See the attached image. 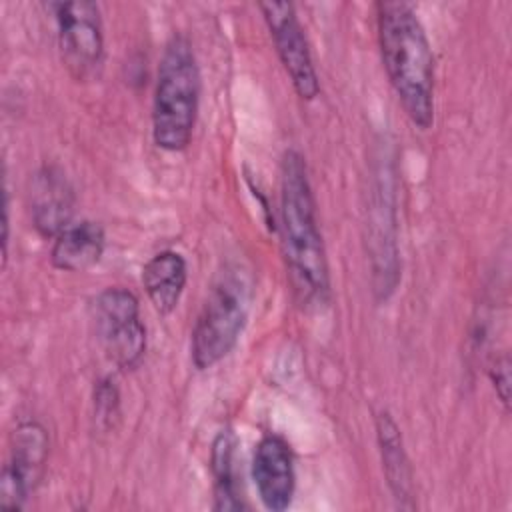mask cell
<instances>
[{
	"instance_id": "obj_2",
	"label": "cell",
	"mask_w": 512,
	"mask_h": 512,
	"mask_svg": "<svg viewBox=\"0 0 512 512\" xmlns=\"http://www.w3.org/2000/svg\"><path fill=\"white\" fill-rule=\"evenodd\" d=\"M378 44L388 80L410 122L434 124V54L426 30L408 2H378Z\"/></svg>"
},
{
	"instance_id": "obj_8",
	"label": "cell",
	"mask_w": 512,
	"mask_h": 512,
	"mask_svg": "<svg viewBox=\"0 0 512 512\" xmlns=\"http://www.w3.org/2000/svg\"><path fill=\"white\" fill-rule=\"evenodd\" d=\"M264 22L270 30L278 58L302 100H314L320 92L318 72L310 54L304 28L292 2H260Z\"/></svg>"
},
{
	"instance_id": "obj_9",
	"label": "cell",
	"mask_w": 512,
	"mask_h": 512,
	"mask_svg": "<svg viewBox=\"0 0 512 512\" xmlns=\"http://www.w3.org/2000/svg\"><path fill=\"white\" fill-rule=\"evenodd\" d=\"M252 480L266 510L284 512L290 508L296 490L294 454L278 434L260 438L252 458Z\"/></svg>"
},
{
	"instance_id": "obj_4",
	"label": "cell",
	"mask_w": 512,
	"mask_h": 512,
	"mask_svg": "<svg viewBox=\"0 0 512 512\" xmlns=\"http://www.w3.org/2000/svg\"><path fill=\"white\" fill-rule=\"evenodd\" d=\"M252 280L240 264H228L210 286L196 316L190 356L198 370H208L238 344L250 310Z\"/></svg>"
},
{
	"instance_id": "obj_1",
	"label": "cell",
	"mask_w": 512,
	"mask_h": 512,
	"mask_svg": "<svg viewBox=\"0 0 512 512\" xmlns=\"http://www.w3.org/2000/svg\"><path fill=\"white\" fill-rule=\"evenodd\" d=\"M280 244L294 298L302 306H322L330 294V274L316 218V200L304 156L288 150L280 170Z\"/></svg>"
},
{
	"instance_id": "obj_12",
	"label": "cell",
	"mask_w": 512,
	"mask_h": 512,
	"mask_svg": "<svg viewBox=\"0 0 512 512\" xmlns=\"http://www.w3.org/2000/svg\"><path fill=\"white\" fill-rule=\"evenodd\" d=\"M188 266L180 252L162 250L154 254L142 268V286L154 310L162 316L170 314L184 292Z\"/></svg>"
},
{
	"instance_id": "obj_10",
	"label": "cell",
	"mask_w": 512,
	"mask_h": 512,
	"mask_svg": "<svg viewBox=\"0 0 512 512\" xmlns=\"http://www.w3.org/2000/svg\"><path fill=\"white\" fill-rule=\"evenodd\" d=\"M28 206L34 228L44 238H56L72 224L76 208V192L66 172L54 164H46L30 180Z\"/></svg>"
},
{
	"instance_id": "obj_14",
	"label": "cell",
	"mask_w": 512,
	"mask_h": 512,
	"mask_svg": "<svg viewBox=\"0 0 512 512\" xmlns=\"http://www.w3.org/2000/svg\"><path fill=\"white\" fill-rule=\"evenodd\" d=\"M236 448H238V438L230 428L220 430L212 442V450H210V470L214 478L212 508L218 512L242 508L238 476H236Z\"/></svg>"
},
{
	"instance_id": "obj_3",
	"label": "cell",
	"mask_w": 512,
	"mask_h": 512,
	"mask_svg": "<svg viewBox=\"0 0 512 512\" xmlns=\"http://www.w3.org/2000/svg\"><path fill=\"white\" fill-rule=\"evenodd\" d=\"M200 94L202 78L192 44L174 34L164 46L152 100V140L158 148L180 152L190 144Z\"/></svg>"
},
{
	"instance_id": "obj_13",
	"label": "cell",
	"mask_w": 512,
	"mask_h": 512,
	"mask_svg": "<svg viewBox=\"0 0 512 512\" xmlns=\"http://www.w3.org/2000/svg\"><path fill=\"white\" fill-rule=\"evenodd\" d=\"M376 438L388 488L400 508L412 510V468L404 450L400 428L388 412H380L376 416Z\"/></svg>"
},
{
	"instance_id": "obj_5",
	"label": "cell",
	"mask_w": 512,
	"mask_h": 512,
	"mask_svg": "<svg viewBox=\"0 0 512 512\" xmlns=\"http://www.w3.org/2000/svg\"><path fill=\"white\" fill-rule=\"evenodd\" d=\"M58 50L64 68L76 82H90L104 66V28L100 6L90 0L50 2Z\"/></svg>"
},
{
	"instance_id": "obj_16",
	"label": "cell",
	"mask_w": 512,
	"mask_h": 512,
	"mask_svg": "<svg viewBox=\"0 0 512 512\" xmlns=\"http://www.w3.org/2000/svg\"><path fill=\"white\" fill-rule=\"evenodd\" d=\"M488 374H490V380L494 384V390H496L500 402L508 410V404H510V358L506 354L496 358L492 362Z\"/></svg>"
},
{
	"instance_id": "obj_6",
	"label": "cell",
	"mask_w": 512,
	"mask_h": 512,
	"mask_svg": "<svg viewBox=\"0 0 512 512\" xmlns=\"http://www.w3.org/2000/svg\"><path fill=\"white\" fill-rule=\"evenodd\" d=\"M92 320L106 356L122 370H134L146 352V328L134 292L122 286L102 290L92 302Z\"/></svg>"
},
{
	"instance_id": "obj_11",
	"label": "cell",
	"mask_w": 512,
	"mask_h": 512,
	"mask_svg": "<svg viewBox=\"0 0 512 512\" xmlns=\"http://www.w3.org/2000/svg\"><path fill=\"white\" fill-rule=\"evenodd\" d=\"M106 248V234L98 222L82 220L62 230L52 244V266L62 272H84L96 266Z\"/></svg>"
},
{
	"instance_id": "obj_15",
	"label": "cell",
	"mask_w": 512,
	"mask_h": 512,
	"mask_svg": "<svg viewBox=\"0 0 512 512\" xmlns=\"http://www.w3.org/2000/svg\"><path fill=\"white\" fill-rule=\"evenodd\" d=\"M120 414V392L112 378H102L94 388V418L100 428L108 430Z\"/></svg>"
},
{
	"instance_id": "obj_7",
	"label": "cell",
	"mask_w": 512,
	"mask_h": 512,
	"mask_svg": "<svg viewBox=\"0 0 512 512\" xmlns=\"http://www.w3.org/2000/svg\"><path fill=\"white\" fill-rule=\"evenodd\" d=\"M50 452V436L36 420L20 422L8 440V456L0 474V508L18 512L40 484Z\"/></svg>"
}]
</instances>
